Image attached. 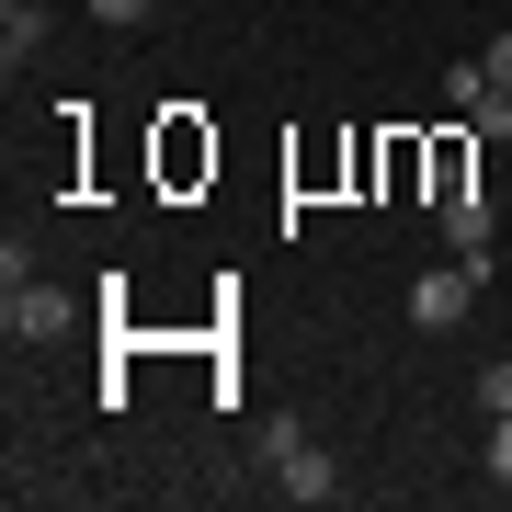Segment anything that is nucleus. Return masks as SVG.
Segmentation results:
<instances>
[{"mask_svg": "<svg viewBox=\"0 0 512 512\" xmlns=\"http://www.w3.org/2000/svg\"><path fill=\"white\" fill-rule=\"evenodd\" d=\"M262 456L285 467V501H330V490H342V467H330L319 444L296 433V421H274V433H262Z\"/></svg>", "mask_w": 512, "mask_h": 512, "instance_id": "3", "label": "nucleus"}, {"mask_svg": "<svg viewBox=\"0 0 512 512\" xmlns=\"http://www.w3.org/2000/svg\"><path fill=\"white\" fill-rule=\"evenodd\" d=\"M478 69H490L501 92H512V35H490V46H478Z\"/></svg>", "mask_w": 512, "mask_h": 512, "instance_id": "9", "label": "nucleus"}, {"mask_svg": "<svg viewBox=\"0 0 512 512\" xmlns=\"http://www.w3.org/2000/svg\"><path fill=\"white\" fill-rule=\"evenodd\" d=\"M490 478H501V490H512V410L490 421Z\"/></svg>", "mask_w": 512, "mask_h": 512, "instance_id": "7", "label": "nucleus"}, {"mask_svg": "<svg viewBox=\"0 0 512 512\" xmlns=\"http://www.w3.org/2000/svg\"><path fill=\"white\" fill-rule=\"evenodd\" d=\"M444 239L456 262H490V194H444Z\"/></svg>", "mask_w": 512, "mask_h": 512, "instance_id": "4", "label": "nucleus"}, {"mask_svg": "<svg viewBox=\"0 0 512 512\" xmlns=\"http://www.w3.org/2000/svg\"><path fill=\"white\" fill-rule=\"evenodd\" d=\"M478 410H490V421L512 410V353H501V365H478Z\"/></svg>", "mask_w": 512, "mask_h": 512, "instance_id": "6", "label": "nucleus"}, {"mask_svg": "<svg viewBox=\"0 0 512 512\" xmlns=\"http://www.w3.org/2000/svg\"><path fill=\"white\" fill-rule=\"evenodd\" d=\"M35 46H46V12L35 0H0V69H23Z\"/></svg>", "mask_w": 512, "mask_h": 512, "instance_id": "5", "label": "nucleus"}, {"mask_svg": "<svg viewBox=\"0 0 512 512\" xmlns=\"http://www.w3.org/2000/svg\"><path fill=\"white\" fill-rule=\"evenodd\" d=\"M478 285H490V262H433V274L410 285V319H421V330H456V319L478 308Z\"/></svg>", "mask_w": 512, "mask_h": 512, "instance_id": "1", "label": "nucleus"}, {"mask_svg": "<svg viewBox=\"0 0 512 512\" xmlns=\"http://www.w3.org/2000/svg\"><path fill=\"white\" fill-rule=\"evenodd\" d=\"M160 0H92V23H148Z\"/></svg>", "mask_w": 512, "mask_h": 512, "instance_id": "8", "label": "nucleus"}, {"mask_svg": "<svg viewBox=\"0 0 512 512\" xmlns=\"http://www.w3.org/2000/svg\"><path fill=\"white\" fill-rule=\"evenodd\" d=\"M80 308L69 296H57L46 274H23V285H0V330H12V342H57V330H69Z\"/></svg>", "mask_w": 512, "mask_h": 512, "instance_id": "2", "label": "nucleus"}]
</instances>
